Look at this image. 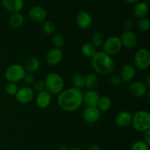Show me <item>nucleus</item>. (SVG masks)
<instances>
[{"mask_svg": "<svg viewBox=\"0 0 150 150\" xmlns=\"http://www.w3.org/2000/svg\"><path fill=\"white\" fill-rule=\"evenodd\" d=\"M83 103V93L81 89L72 87L63 90L58 96V104L65 111L72 112L79 109Z\"/></svg>", "mask_w": 150, "mask_h": 150, "instance_id": "f257e3e1", "label": "nucleus"}, {"mask_svg": "<svg viewBox=\"0 0 150 150\" xmlns=\"http://www.w3.org/2000/svg\"><path fill=\"white\" fill-rule=\"evenodd\" d=\"M76 24L82 29H87L92 26V18L88 12L81 11L77 14L76 17Z\"/></svg>", "mask_w": 150, "mask_h": 150, "instance_id": "f3484780", "label": "nucleus"}, {"mask_svg": "<svg viewBox=\"0 0 150 150\" xmlns=\"http://www.w3.org/2000/svg\"><path fill=\"white\" fill-rule=\"evenodd\" d=\"M44 84L45 90L51 95H59L64 90V79L57 73H48L45 79Z\"/></svg>", "mask_w": 150, "mask_h": 150, "instance_id": "7ed1b4c3", "label": "nucleus"}, {"mask_svg": "<svg viewBox=\"0 0 150 150\" xmlns=\"http://www.w3.org/2000/svg\"><path fill=\"white\" fill-rule=\"evenodd\" d=\"M124 1L129 3V4H136V3L139 2L140 0H124Z\"/></svg>", "mask_w": 150, "mask_h": 150, "instance_id": "58836bf2", "label": "nucleus"}, {"mask_svg": "<svg viewBox=\"0 0 150 150\" xmlns=\"http://www.w3.org/2000/svg\"><path fill=\"white\" fill-rule=\"evenodd\" d=\"M122 82V81L120 76H117V75L111 76V79H110V83H111V86H114V87H117V86H119L121 84Z\"/></svg>", "mask_w": 150, "mask_h": 150, "instance_id": "f704fd0d", "label": "nucleus"}, {"mask_svg": "<svg viewBox=\"0 0 150 150\" xmlns=\"http://www.w3.org/2000/svg\"><path fill=\"white\" fill-rule=\"evenodd\" d=\"M26 73L23 66L19 64H13L6 69L4 77L9 82L17 83L23 80Z\"/></svg>", "mask_w": 150, "mask_h": 150, "instance_id": "39448f33", "label": "nucleus"}, {"mask_svg": "<svg viewBox=\"0 0 150 150\" xmlns=\"http://www.w3.org/2000/svg\"><path fill=\"white\" fill-rule=\"evenodd\" d=\"M120 38L122 46L130 49L135 48L138 43L137 36L133 31L125 30Z\"/></svg>", "mask_w": 150, "mask_h": 150, "instance_id": "f8f14e48", "label": "nucleus"}, {"mask_svg": "<svg viewBox=\"0 0 150 150\" xmlns=\"http://www.w3.org/2000/svg\"><path fill=\"white\" fill-rule=\"evenodd\" d=\"M58 150H68V149H67V147L66 145L62 144V145H60V146H59Z\"/></svg>", "mask_w": 150, "mask_h": 150, "instance_id": "a19ab883", "label": "nucleus"}, {"mask_svg": "<svg viewBox=\"0 0 150 150\" xmlns=\"http://www.w3.org/2000/svg\"><path fill=\"white\" fill-rule=\"evenodd\" d=\"M81 52L84 57L92 58L97 53V48L91 42H85L81 47Z\"/></svg>", "mask_w": 150, "mask_h": 150, "instance_id": "5701e85b", "label": "nucleus"}, {"mask_svg": "<svg viewBox=\"0 0 150 150\" xmlns=\"http://www.w3.org/2000/svg\"><path fill=\"white\" fill-rule=\"evenodd\" d=\"M63 59V53L61 48H54L47 52L45 60L48 64L51 66L58 65Z\"/></svg>", "mask_w": 150, "mask_h": 150, "instance_id": "ddd939ff", "label": "nucleus"}, {"mask_svg": "<svg viewBox=\"0 0 150 150\" xmlns=\"http://www.w3.org/2000/svg\"><path fill=\"white\" fill-rule=\"evenodd\" d=\"M133 116L129 111H122L115 117V124L120 128H127L132 125Z\"/></svg>", "mask_w": 150, "mask_h": 150, "instance_id": "2eb2a0df", "label": "nucleus"}, {"mask_svg": "<svg viewBox=\"0 0 150 150\" xmlns=\"http://www.w3.org/2000/svg\"><path fill=\"white\" fill-rule=\"evenodd\" d=\"M137 27L142 32H148L150 29V21L147 18H140L137 22Z\"/></svg>", "mask_w": 150, "mask_h": 150, "instance_id": "cd10ccee", "label": "nucleus"}, {"mask_svg": "<svg viewBox=\"0 0 150 150\" xmlns=\"http://www.w3.org/2000/svg\"><path fill=\"white\" fill-rule=\"evenodd\" d=\"M101 112L98 107L86 106L82 112V118L87 124H95L100 118Z\"/></svg>", "mask_w": 150, "mask_h": 150, "instance_id": "6e6552de", "label": "nucleus"}, {"mask_svg": "<svg viewBox=\"0 0 150 150\" xmlns=\"http://www.w3.org/2000/svg\"><path fill=\"white\" fill-rule=\"evenodd\" d=\"M123 27H124L125 30L132 31V29L134 27V22L131 19H127L125 21L124 23H123Z\"/></svg>", "mask_w": 150, "mask_h": 150, "instance_id": "c9c22d12", "label": "nucleus"}, {"mask_svg": "<svg viewBox=\"0 0 150 150\" xmlns=\"http://www.w3.org/2000/svg\"><path fill=\"white\" fill-rule=\"evenodd\" d=\"M51 100H52L51 95L46 90L38 93L36 99H35L37 105L40 108H48L51 105Z\"/></svg>", "mask_w": 150, "mask_h": 150, "instance_id": "6ab92c4d", "label": "nucleus"}, {"mask_svg": "<svg viewBox=\"0 0 150 150\" xmlns=\"http://www.w3.org/2000/svg\"><path fill=\"white\" fill-rule=\"evenodd\" d=\"M136 69L131 64H125L122 66L120 70V77L122 81L125 83L131 82L136 76Z\"/></svg>", "mask_w": 150, "mask_h": 150, "instance_id": "4468645a", "label": "nucleus"}, {"mask_svg": "<svg viewBox=\"0 0 150 150\" xmlns=\"http://www.w3.org/2000/svg\"><path fill=\"white\" fill-rule=\"evenodd\" d=\"M88 150H101V148L98 144H92L91 146H89Z\"/></svg>", "mask_w": 150, "mask_h": 150, "instance_id": "4c0bfd02", "label": "nucleus"}, {"mask_svg": "<svg viewBox=\"0 0 150 150\" xmlns=\"http://www.w3.org/2000/svg\"><path fill=\"white\" fill-rule=\"evenodd\" d=\"M72 83L74 88L81 89L85 86V76L81 73H77L72 78Z\"/></svg>", "mask_w": 150, "mask_h": 150, "instance_id": "393cba45", "label": "nucleus"}, {"mask_svg": "<svg viewBox=\"0 0 150 150\" xmlns=\"http://www.w3.org/2000/svg\"><path fill=\"white\" fill-rule=\"evenodd\" d=\"M150 66V52L146 48L138 50L134 56V67L139 70H146Z\"/></svg>", "mask_w": 150, "mask_h": 150, "instance_id": "423d86ee", "label": "nucleus"}, {"mask_svg": "<svg viewBox=\"0 0 150 150\" xmlns=\"http://www.w3.org/2000/svg\"><path fill=\"white\" fill-rule=\"evenodd\" d=\"M1 4L7 11L12 14L21 13L24 7L23 0H1Z\"/></svg>", "mask_w": 150, "mask_h": 150, "instance_id": "9b49d317", "label": "nucleus"}, {"mask_svg": "<svg viewBox=\"0 0 150 150\" xmlns=\"http://www.w3.org/2000/svg\"><path fill=\"white\" fill-rule=\"evenodd\" d=\"M133 14L137 18H143L147 16L149 13V4L146 1H139L133 7Z\"/></svg>", "mask_w": 150, "mask_h": 150, "instance_id": "aec40b11", "label": "nucleus"}, {"mask_svg": "<svg viewBox=\"0 0 150 150\" xmlns=\"http://www.w3.org/2000/svg\"><path fill=\"white\" fill-rule=\"evenodd\" d=\"M145 84L146 85V86H147L148 88L150 86V75H148L147 77H146V83H145Z\"/></svg>", "mask_w": 150, "mask_h": 150, "instance_id": "ea45409f", "label": "nucleus"}, {"mask_svg": "<svg viewBox=\"0 0 150 150\" xmlns=\"http://www.w3.org/2000/svg\"><path fill=\"white\" fill-rule=\"evenodd\" d=\"M47 16V12L41 6H35L30 9L29 12V17L32 21L40 23L45 21Z\"/></svg>", "mask_w": 150, "mask_h": 150, "instance_id": "dca6fc26", "label": "nucleus"}, {"mask_svg": "<svg viewBox=\"0 0 150 150\" xmlns=\"http://www.w3.org/2000/svg\"><path fill=\"white\" fill-rule=\"evenodd\" d=\"M105 41L103 35L100 32H95L92 36V42L91 43L96 48L101 47Z\"/></svg>", "mask_w": 150, "mask_h": 150, "instance_id": "bb28decb", "label": "nucleus"}, {"mask_svg": "<svg viewBox=\"0 0 150 150\" xmlns=\"http://www.w3.org/2000/svg\"><path fill=\"white\" fill-rule=\"evenodd\" d=\"M68 150H80V149H78V148L74 147V148H71V149H68Z\"/></svg>", "mask_w": 150, "mask_h": 150, "instance_id": "79ce46f5", "label": "nucleus"}, {"mask_svg": "<svg viewBox=\"0 0 150 150\" xmlns=\"http://www.w3.org/2000/svg\"><path fill=\"white\" fill-rule=\"evenodd\" d=\"M149 88L146 86L145 83L140 81L132 82L129 86V92L132 96L135 98H141L147 94Z\"/></svg>", "mask_w": 150, "mask_h": 150, "instance_id": "9d476101", "label": "nucleus"}, {"mask_svg": "<svg viewBox=\"0 0 150 150\" xmlns=\"http://www.w3.org/2000/svg\"><path fill=\"white\" fill-rule=\"evenodd\" d=\"M100 96L96 91L93 89H89L84 94H83V102L85 103L86 106H98V102Z\"/></svg>", "mask_w": 150, "mask_h": 150, "instance_id": "a211bd4d", "label": "nucleus"}, {"mask_svg": "<svg viewBox=\"0 0 150 150\" xmlns=\"http://www.w3.org/2000/svg\"><path fill=\"white\" fill-rule=\"evenodd\" d=\"M131 150H149V146L142 140H138L132 144Z\"/></svg>", "mask_w": 150, "mask_h": 150, "instance_id": "2f4dec72", "label": "nucleus"}, {"mask_svg": "<svg viewBox=\"0 0 150 150\" xmlns=\"http://www.w3.org/2000/svg\"><path fill=\"white\" fill-rule=\"evenodd\" d=\"M98 83V77L93 73H89L85 76V86L89 89H92Z\"/></svg>", "mask_w": 150, "mask_h": 150, "instance_id": "a878e982", "label": "nucleus"}, {"mask_svg": "<svg viewBox=\"0 0 150 150\" xmlns=\"http://www.w3.org/2000/svg\"><path fill=\"white\" fill-rule=\"evenodd\" d=\"M52 42L54 45V48H61L65 42V39L64 36H62L60 34L55 35L52 38Z\"/></svg>", "mask_w": 150, "mask_h": 150, "instance_id": "c756f323", "label": "nucleus"}, {"mask_svg": "<svg viewBox=\"0 0 150 150\" xmlns=\"http://www.w3.org/2000/svg\"><path fill=\"white\" fill-rule=\"evenodd\" d=\"M23 80V81H24V83H26V84H28V85L33 84L34 82L36 81L35 80V76H33V74H32V73H26V74H25Z\"/></svg>", "mask_w": 150, "mask_h": 150, "instance_id": "72a5a7b5", "label": "nucleus"}, {"mask_svg": "<svg viewBox=\"0 0 150 150\" xmlns=\"http://www.w3.org/2000/svg\"><path fill=\"white\" fill-rule=\"evenodd\" d=\"M40 66V62L37 57H29L23 67L26 73H34L38 71Z\"/></svg>", "mask_w": 150, "mask_h": 150, "instance_id": "412c9836", "label": "nucleus"}, {"mask_svg": "<svg viewBox=\"0 0 150 150\" xmlns=\"http://www.w3.org/2000/svg\"><path fill=\"white\" fill-rule=\"evenodd\" d=\"M102 47L103 49V51L106 53L111 57L119 54L123 48L120 38L117 36L109 37L106 40H105Z\"/></svg>", "mask_w": 150, "mask_h": 150, "instance_id": "0eeeda50", "label": "nucleus"}, {"mask_svg": "<svg viewBox=\"0 0 150 150\" xmlns=\"http://www.w3.org/2000/svg\"><path fill=\"white\" fill-rule=\"evenodd\" d=\"M42 31L47 35H51L54 33L56 30V25L54 24V22L51 21H46L42 24Z\"/></svg>", "mask_w": 150, "mask_h": 150, "instance_id": "c85d7f7f", "label": "nucleus"}, {"mask_svg": "<svg viewBox=\"0 0 150 150\" xmlns=\"http://www.w3.org/2000/svg\"><path fill=\"white\" fill-rule=\"evenodd\" d=\"M23 23H24V18H23V15L21 14L20 13H13L9 19L10 26L14 29L21 28L23 26Z\"/></svg>", "mask_w": 150, "mask_h": 150, "instance_id": "4be33fe9", "label": "nucleus"}, {"mask_svg": "<svg viewBox=\"0 0 150 150\" xmlns=\"http://www.w3.org/2000/svg\"><path fill=\"white\" fill-rule=\"evenodd\" d=\"M18 102L21 104H27L32 102L35 97V92L29 86H23L18 89L17 93L15 95Z\"/></svg>", "mask_w": 150, "mask_h": 150, "instance_id": "1a4fd4ad", "label": "nucleus"}, {"mask_svg": "<svg viewBox=\"0 0 150 150\" xmlns=\"http://www.w3.org/2000/svg\"><path fill=\"white\" fill-rule=\"evenodd\" d=\"M144 142L149 146L150 145V130L144 132Z\"/></svg>", "mask_w": 150, "mask_h": 150, "instance_id": "e433bc0d", "label": "nucleus"}, {"mask_svg": "<svg viewBox=\"0 0 150 150\" xmlns=\"http://www.w3.org/2000/svg\"><path fill=\"white\" fill-rule=\"evenodd\" d=\"M133 127L136 131L144 133L150 130V114L144 110L138 111L133 116Z\"/></svg>", "mask_w": 150, "mask_h": 150, "instance_id": "20e7f679", "label": "nucleus"}, {"mask_svg": "<svg viewBox=\"0 0 150 150\" xmlns=\"http://www.w3.org/2000/svg\"><path fill=\"white\" fill-rule=\"evenodd\" d=\"M111 104H112V103H111V100L109 97L102 96L100 98L99 102H98L97 107L100 111V112H106L111 108Z\"/></svg>", "mask_w": 150, "mask_h": 150, "instance_id": "b1692460", "label": "nucleus"}, {"mask_svg": "<svg viewBox=\"0 0 150 150\" xmlns=\"http://www.w3.org/2000/svg\"><path fill=\"white\" fill-rule=\"evenodd\" d=\"M32 85H33V86H32V89H33L34 92L39 93V92L45 90V84H44V81H42V80L35 81Z\"/></svg>", "mask_w": 150, "mask_h": 150, "instance_id": "473e14b6", "label": "nucleus"}, {"mask_svg": "<svg viewBox=\"0 0 150 150\" xmlns=\"http://www.w3.org/2000/svg\"><path fill=\"white\" fill-rule=\"evenodd\" d=\"M92 66L98 74L106 76L114 72L116 65L111 56L104 51H97L92 58Z\"/></svg>", "mask_w": 150, "mask_h": 150, "instance_id": "f03ea898", "label": "nucleus"}, {"mask_svg": "<svg viewBox=\"0 0 150 150\" xmlns=\"http://www.w3.org/2000/svg\"><path fill=\"white\" fill-rule=\"evenodd\" d=\"M18 89V88L16 83H13V82L7 83L4 87L5 92L10 96H15L16 94L17 93Z\"/></svg>", "mask_w": 150, "mask_h": 150, "instance_id": "7c9ffc66", "label": "nucleus"}]
</instances>
